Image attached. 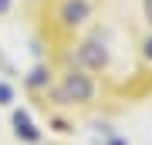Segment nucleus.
I'll use <instances>...</instances> for the list:
<instances>
[{
    "mask_svg": "<svg viewBox=\"0 0 152 145\" xmlns=\"http://www.w3.org/2000/svg\"><path fill=\"white\" fill-rule=\"evenodd\" d=\"M58 108L139 105L152 98V0H24Z\"/></svg>",
    "mask_w": 152,
    "mask_h": 145,
    "instance_id": "obj_1",
    "label": "nucleus"
}]
</instances>
